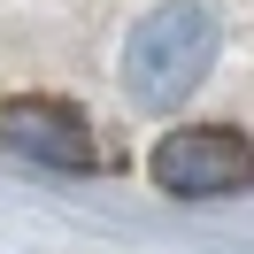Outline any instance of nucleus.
<instances>
[{"label": "nucleus", "mask_w": 254, "mask_h": 254, "mask_svg": "<svg viewBox=\"0 0 254 254\" xmlns=\"http://www.w3.org/2000/svg\"><path fill=\"white\" fill-rule=\"evenodd\" d=\"M216 47H223V23L208 0H170L154 16H139L124 47V93L131 108L146 116H170L185 93H200V77L216 69Z\"/></svg>", "instance_id": "f257e3e1"}, {"label": "nucleus", "mask_w": 254, "mask_h": 254, "mask_svg": "<svg viewBox=\"0 0 254 254\" xmlns=\"http://www.w3.org/2000/svg\"><path fill=\"white\" fill-rule=\"evenodd\" d=\"M146 170H154L162 192L208 200V192L254 185V146H247V131H231V124H185V131H170V139H154Z\"/></svg>", "instance_id": "f03ea898"}, {"label": "nucleus", "mask_w": 254, "mask_h": 254, "mask_svg": "<svg viewBox=\"0 0 254 254\" xmlns=\"http://www.w3.org/2000/svg\"><path fill=\"white\" fill-rule=\"evenodd\" d=\"M0 146L23 154V162H47V170H100L93 124H85L69 100H47V93L0 100Z\"/></svg>", "instance_id": "7ed1b4c3"}]
</instances>
